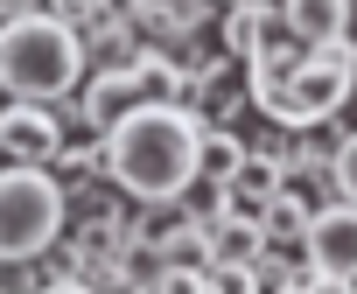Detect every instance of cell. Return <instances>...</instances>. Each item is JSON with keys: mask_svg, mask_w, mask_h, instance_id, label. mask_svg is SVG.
<instances>
[{"mask_svg": "<svg viewBox=\"0 0 357 294\" xmlns=\"http://www.w3.org/2000/svg\"><path fill=\"white\" fill-rule=\"evenodd\" d=\"M357 91V36H336V42H308L301 63H294V98H301V119L322 126L350 105Z\"/></svg>", "mask_w": 357, "mask_h": 294, "instance_id": "4", "label": "cell"}, {"mask_svg": "<svg viewBox=\"0 0 357 294\" xmlns=\"http://www.w3.org/2000/svg\"><path fill=\"white\" fill-rule=\"evenodd\" d=\"M140 49H147V29H140V15H126V8H105V15L84 29L91 70H119V63H133Z\"/></svg>", "mask_w": 357, "mask_h": 294, "instance_id": "9", "label": "cell"}, {"mask_svg": "<svg viewBox=\"0 0 357 294\" xmlns=\"http://www.w3.org/2000/svg\"><path fill=\"white\" fill-rule=\"evenodd\" d=\"M211 252H218L225 266H252V259L266 252V224H259V217H238V210H218V217H211Z\"/></svg>", "mask_w": 357, "mask_h": 294, "instance_id": "12", "label": "cell"}, {"mask_svg": "<svg viewBox=\"0 0 357 294\" xmlns=\"http://www.w3.org/2000/svg\"><path fill=\"white\" fill-rule=\"evenodd\" d=\"M287 189V162L273 155H245V169L231 183H218V210H238V217H266V203Z\"/></svg>", "mask_w": 357, "mask_h": 294, "instance_id": "8", "label": "cell"}, {"mask_svg": "<svg viewBox=\"0 0 357 294\" xmlns=\"http://www.w3.org/2000/svg\"><path fill=\"white\" fill-rule=\"evenodd\" d=\"M63 140H70L63 105H50V98H0V162H43V169H56Z\"/></svg>", "mask_w": 357, "mask_h": 294, "instance_id": "5", "label": "cell"}, {"mask_svg": "<svg viewBox=\"0 0 357 294\" xmlns=\"http://www.w3.org/2000/svg\"><path fill=\"white\" fill-rule=\"evenodd\" d=\"M336 189H343V196L357 203V126H350V133L336 140Z\"/></svg>", "mask_w": 357, "mask_h": 294, "instance_id": "18", "label": "cell"}, {"mask_svg": "<svg viewBox=\"0 0 357 294\" xmlns=\"http://www.w3.org/2000/svg\"><path fill=\"white\" fill-rule=\"evenodd\" d=\"M140 98H147V84H140L133 63H119V70H84V84H77V126H84V133H112Z\"/></svg>", "mask_w": 357, "mask_h": 294, "instance_id": "7", "label": "cell"}, {"mask_svg": "<svg viewBox=\"0 0 357 294\" xmlns=\"http://www.w3.org/2000/svg\"><path fill=\"white\" fill-rule=\"evenodd\" d=\"M70 231V189L43 162H0V266L43 259Z\"/></svg>", "mask_w": 357, "mask_h": 294, "instance_id": "3", "label": "cell"}, {"mask_svg": "<svg viewBox=\"0 0 357 294\" xmlns=\"http://www.w3.org/2000/svg\"><path fill=\"white\" fill-rule=\"evenodd\" d=\"M266 29H273V0H225V15H218V49H225L231 63H245V56H259Z\"/></svg>", "mask_w": 357, "mask_h": 294, "instance_id": "10", "label": "cell"}, {"mask_svg": "<svg viewBox=\"0 0 357 294\" xmlns=\"http://www.w3.org/2000/svg\"><path fill=\"white\" fill-rule=\"evenodd\" d=\"M119 273H126V287H168V252H161V238L133 231V238L119 245Z\"/></svg>", "mask_w": 357, "mask_h": 294, "instance_id": "16", "label": "cell"}, {"mask_svg": "<svg viewBox=\"0 0 357 294\" xmlns=\"http://www.w3.org/2000/svg\"><path fill=\"white\" fill-rule=\"evenodd\" d=\"M280 22H287L301 42H336V36H350V22H357V0H280Z\"/></svg>", "mask_w": 357, "mask_h": 294, "instance_id": "11", "label": "cell"}, {"mask_svg": "<svg viewBox=\"0 0 357 294\" xmlns=\"http://www.w3.org/2000/svg\"><path fill=\"white\" fill-rule=\"evenodd\" d=\"M29 8H43V0H0V22H8V15H29Z\"/></svg>", "mask_w": 357, "mask_h": 294, "instance_id": "19", "label": "cell"}, {"mask_svg": "<svg viewBox=\"0 0 357 294\" xmlns=\"http://www.w3.org/2000/svg\"><path fill=\"white\" fill-rule=\"evenodd\" d=\"M266 245H287V252H301L308 245V224H315V203L301 196V189H280L273 203H266Z\"/></svg>", "mask_w": 357, "mask_h": 294, "instance_id": "13", "label": "cell"}, {"mask_svg": "<svg viewBox=\"0 0 357 294\" xmlns=\"http://www.w3.org/2000/svg\"><path fill=\"white\" fill-rule=\"evenodd\" d=\"M301 252L322 273V287H357V203L350 196L315 203V224H308V245Z\"/></svg>", "mask_w": 357, "mask_h": 294, "instance_id": "6", "label": "cell"}, {"mask_svg": "<svg viewBox=\"0 0 357 294\" xmlns=\"http://www.w3.org/2000/svg\"><path fill=\"white\" fill-rule=\"evenodd\" d=\"M105 169H112V162H105V133L63 140V155H56V176H63V189H91Z\"/></svg>", "mask_w": 357, "mask_h": 294, "instance_id": "15", "label": "cell"}, {"mask_svg": "<svg viewBox=\"0 0 357 294\" xmlns=\"http://www.w3.org/2000/svg\"><path fill=\"white\" fill-rule=\"evenodd\" d=\"M112 8H126V15H140V8H147V0H112Z\"/></svg>", "mask_w": 357, "mask_h": 294, "instance_id": "20", "label": "cell"}, {"mask_svg": "<svg viewBox=\"0 0 357 294\" xmlns=\"http://www.w3.org/2000/svg\"><path fill=\"white\" fill-rule=\"evenodd\" d=\"M245 155H252V147H245V133L238 126H225V119H204V183H231L238 169H245Z\"/></svg>", "mask_w": 357, "mask_h": 294, "instance_id": "14", "label": "cell"}, {"mask_svg": "<svg viewBox=\"0 0 357 294\" xmlns=\"http://www.w3.org/2000/svg\"><path fill=\"white\" fill-rule=\"evenodd\" d=\"M43 8H50L56 22H70V29H91V22L112 8V0H43Z\"/></svg>", "mask_w": 357, "mask_h": 294, "instance_id": "17", "label": "cell"}, {"mask_svg": "<svg viewBox=\"0 0 357 294\" xmlns=\"http://www.w3.org/2000/svg\"><path fill=\"white\" fill-rule=\"evenodd\" d=\"M204 112L175 98H140L112 133H105V183L126 203H175L204 183Z\"/></svg>", "mask_w": 357, "mask_h": 294, "instance_id": "1", "label": "cell"}, {"mask_svg": "<svg viewBox=\"0 0 357 294\" xmlns=\"http://www.w3.org/2000/svg\"><path fill=\"white\" fill-rule=\"evenodd\" d=\"M91 56H84V29L56 22L50 8H29V15H8L0 22V84L8 98H70L84 84Z\"/></svg>", "mask_w": 357, "mask_h": 294, "instance_id": "2", "label": "cell"}]
</instances>
